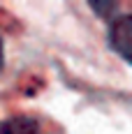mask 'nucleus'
Wrapping results in <instances>:
<instances>
[{
    "label": "nucleus",
    "mask_w": 132,
    "mask_h": 134,
    "mask_svg": "<svg viewBox=\"0 0 132 134\" xmlns=\"http://www.w3.org/2000/svg\"><path fill=\"white\" fill-rule=\"evenodd\" d=\"M0 65H2V42H0Z\"/></svg>",
    "instance_id": "4"
},
{
    "label": "nucleus",
    "mask_w": 132,
    "mask_h": 134,
    "mask_svg": "<svg viewBox=\"0 0 132 134\" xmlns=\"http://www.w3.org/2000/svg\"><path fill=\"white\" fill-rule=\"evenodd\" d=\"M91 7L95 9V12H102L100 16H104V19H109V14L107 12H114V16H118V5L116 2H91Z\"/></svg>",
    "instance_id": "3"
},
{
    "label": "nucleus",
    "mask_w": 132,
    "mask_h": 134,
    "mask_svg": "<svg viewBox=\"0 0 132 134\" xmlns=\"http://www.w3.org/2000/svg\"><path fill=\"white\" fill-rule=\"evenodd\" d=\"M0 134H53L30 116H12L0 122Z\"/></svg>",
    "instance_id": "2"
},
{
    "label": "nucleus",
    "mask_w": 132,
    "mask_h": 134,
    "mask_svg": "<svg viewBox=\"0 0 132 134\" xmlns=\"http://www.w3.org/2000/svg\"><path fill=\"white\" fill-rule=\"evenodd\" d=\"M109 46L116 55H120L128 65H132V14H120L109 26Z\"/></svg>",
    "instance_id": "1"
}]
</instances>
